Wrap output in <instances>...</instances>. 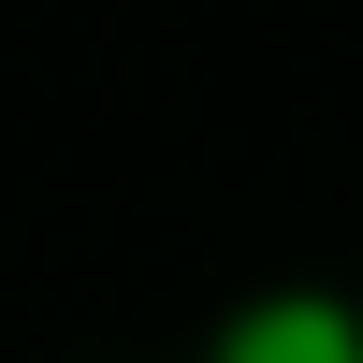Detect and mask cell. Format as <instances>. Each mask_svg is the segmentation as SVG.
<instances>
[{
  "mask_svg": "<svg viewBox=\"0 0 363 363\" xmlns=\"http://www.w3.org/2000/svg\"><path fill=\"white\" fill-rule=\"evenodd\" d=\"M203 363H363V306L320 291V277H277L203 335Z\"/></svg>",
  "mask_w": 363,
  "mask_h": 363,
  "instance_id": "cell-1",
  "label": "cell"
}]
</instances>
